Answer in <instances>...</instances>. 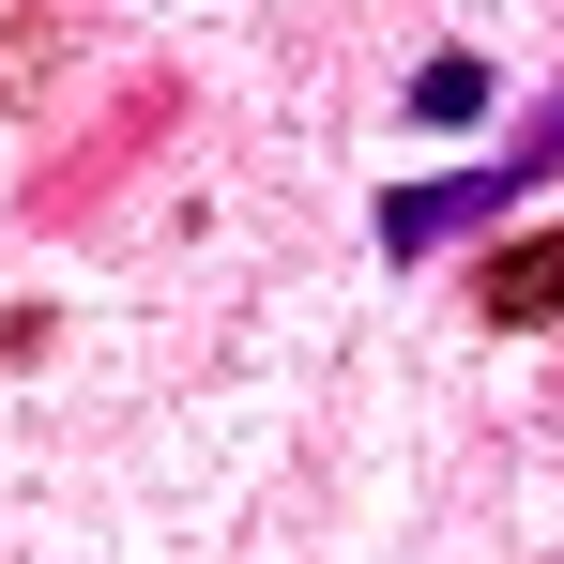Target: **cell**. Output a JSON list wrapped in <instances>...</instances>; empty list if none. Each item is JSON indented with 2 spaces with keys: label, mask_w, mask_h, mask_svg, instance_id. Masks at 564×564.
Masks as SVG:
<instances>
[{
  "label": "cell",
  "mask_w": 564,
  "mask_h": 564,
  "mask_svg": "<svg viewBox=\"0 0 564 564\" xmlns=\"http://www.w3.org/2000/svg\"><path fill=\"white\" fill-rule=\"evenodd\" d=\"M550 169H564V77L503 122V153H473V169H443V184H397V198H381V260H443L458 229H488L503 198H534Z\"/></svg>",
  "instance_id": "obj_1"
},
{
  "label": "cell",
  "mask_w": 564,
  "mask_h": 564,
  "mask_svg": "<svg viewBox=\"0 0 564 564\" xmlns=\"http://www.w3.org/2000/svg\"><path fill=\"white\" fill-rule=\"evenodd\" d=\"M488 321H564V229H550V245H503V260H488Z\"/></svg>",
  "instance_id": "obj_2"
},
{
  "label": "cell",
  "mask_w": 564,
  "mask_h": 564,
  "mask_svg": "<svg viewBox=\"0 0 564 564\" xmlns=\"http://www.w3.org/2000/svg\"><path fill=\"white\" fill-rule=\"evenodd\" d=\"M473 107H488V62H473V46H458V62H427V77H412V122H473Z\"/></svg>",
  "instance_id": "obj_3"
}]
</instances>
